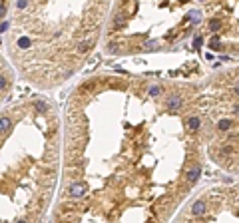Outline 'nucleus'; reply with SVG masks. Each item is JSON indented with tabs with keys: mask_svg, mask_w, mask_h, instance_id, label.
Masks as SVG:
<instances>
[{
	"mask_svg": "<svg viewBox=\"0 0 239 223\" xmlns=\"http://www.w3.org/2000/svg\"><path fill=\"white\" fill-rule=\"evenodd\" d=\"M86 191H88V185H86V183H72L70 189H68V193L72 195V197H82Z\"/></svg>",
	"mask_w": 239,
	"mask_h": 223,
	"instance_id": "nucleus-1",
	"label": "nucleus"
},
{
	"mask_svg": "<svg viewBox=\"0 0 239 223\" xmlns=\"http://www.w3.org/2000/svg\"><path fill=\"white\" fill-rule=\"evenodd\" d=\"M182 106H183V102H182L179 96H171L170 100H168V108H170V110H179Z\"/></svg>",
	"mask_w": 239,
	"mask_h": 223,
	"instance_id": "nucleus-2",
	"label": "nucleus"
},
{
	"mask_svg": "<svg viewBox=\"0 0 239 223\" xmlns=\"http://www.w3.org/2000/svg\"><path fill=\"white\" fill-rule=\"evenodd\" d=\"M199 175H201V169H199V167H193V169L187 173V181H189V183H195V181L199 179Z\"/></svg>",
	"mask_w": 239,
	"mask_h": 223,
	"instance_id": "nucleus-3",
	"label": "nucleus"
},
{
	"mask_svg": "<svg viewBox=\"0 0 239 223\" xmlns=\"http://www.w3.org/2000/svg\"><path fill=\"white\" fill-rule=\"evenodd\" d=\"M191 211H193L195 215H201V213H205V203H203V201H195Z\"/></svg>",
	"mask_w": 239,
	"mask_h": 223,
	"instance_id": "nucleus-4",
	"label": "nucleus"
},
{
	"mask_svg": "<svg viewBox=\"0 0 239 223\" xmlns=\"http://www.w3.org/2000/svg\"><path fill=\"white\" fill-rule=\"evenodd\" d=\"M199 126H201V120H199V118H189V120H187V128H189V130H197Z\"/></svg>",
	"mask_w": 239,
	"mask_h": 223,
	"instance_id": "nucleus-5",
	"label": "nucleus"
},
{
	"mask_svg": "<svg viewBox=\"0 0 239 223\" xmlns=\"http://www.w3.org/2000/svg\"><path fill=\"white\" fill-rule=\"evenodd\" d=\"M10 126H12V122L8 120V118H2V120H0V132H6Z\"/></svg>",
	"mask_w": 239,
	"mask_h": 223,
	"instance_id": "nucleus-6",
	"label": "nucleus"
},
{
	"mask_svg": "<svg viewBox=\"0 0 239 223\" xmlns=\"http://www.w3.org/2000/svg\"><path fill=\"white\" fill-rule=\"evenodd\" d=\"M90 46H92V42H82L80 48H78V52H80V54H86V52L90 50Z\"/></svg>",
	"mask_w": 239,
	"mask_h": 223,
	"instance_id": "nucleus-7",
	"label": "nucleus"
},
{
	"mask_svg": "<svg viewBox=\"0 0 239 223\" xmlns=\"http://www.w3.org/2000/svg\"><path fill=\"white\" fill-rule=\"evenodd\" d=\"M217 126H219V130H223V132H225V130H229V128H231V120H221Z\"/></svg>",
	"mask_w": 239,
	"mask_h": 223,
	"instance_id": "nucleus-8",
	"label": "nucleus"
},
{
	"mask_svg": "<svg viewBox=\"0 0 239 223\" xmlns=\"http://www.w3.org/2000/svg\"><path fill=\"white\" fill-rule=\"evenodd\" d=\"M28 46H30V40L28 38H20L18 40V48H28Z\"/></svg>",
	"mask_w": 239,
	"mask_h": 223,
	"instance_id": "nucleus-9",
	"label": "nucleus"
},
{
	"mask_svg": "<svg viewBox=\"0 0 239 223\" xmlns=\"http://www.w3.org/2000/svg\"><path fill=\"white\" fill-rule=\"evenodd\" d=\"M159 92H161V90H159V88H158V86H153V88L149 90V96H158Z\"/></svg>",
	"mask_w": 239,
	"mask_h": 223,
	"instance_id": "nucleus-10",
	"label": "nucleus"
},
{
	"mask_svg": "<svg viewBox=\"0 0 239 223\" xmlns=\"http://www.w3.org/2000/svg\"><path fill=\"white\" fill-rule=\"evenodd\" d=\"M6 84H8V82H6V78H4V76H0V90L6 88Z\"/></svg>",
	"mask_w": 239,
	"mask_h": 223,
	"instance_id": "nucleus-11",
	"label": "nucleus"
},
{
	"mask_svg": "<svg viewBox=\"0 0 239 223\" xmlns=\"http://www.w3.org/2000/svg\"><path fill=\"white\" fill-rule=\"evenodd\" d=\"M36 106H38V110H46V108H48V106H46L44 102H38V104H36Z\"/></svg>",
	"mask_w": 239,
	"mask_h": 223,
	"instance_id": "nucleus-12",
	"label": "nucleus"
},
{
	"mask_svg": "<svg viewBox=\"0 0 239 223\" xmlns=\"http://www.w3.org/2000/svg\"><path fill=\"white\" fill-rule=\"evenodd\" d=\"M211 28H213V30H215V28H219V22H217V20H213V22H211Z\"/></svg>",
	"mask_w": 239,
	"mask_h": 223,
	"instance_id": "nucleus-13",
	"label": "nucleus"
},
{
	"mask_svg": "<svg viewBox=\"0 0 239 223\" xmlns=\"http://www.w3.org/2000/svg\"><path fill=\"white\" fill-rule=\"evenodd\" d=\"M22 223H24V221H22Z\"/></svg>",
	"mask_w": 239,
	"mask_h": 223,
	"instance_id": "nucleus-14",
	"label": "nucleus"
}]
</instances>
